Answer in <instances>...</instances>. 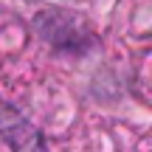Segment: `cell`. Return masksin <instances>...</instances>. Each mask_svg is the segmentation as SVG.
Instances as JSON below:
<instances>
[{
    "label": "cell",
    "mask_w": 152,
    "mask_h": 152,
    "mask_svg": "<svg viewBox=\"0 0 152 152\" xmlns=\"http://www.w3.org/2000/svg\"><path fill=\"white\" fill-rule=\"evenodd\" d=\"M0 138L9 144L11 152H48L42 132L3 99H0Z\"/></svg>",
    "instance_id": "1"
},
{
    "label": "cell",
    "mask_w": 152,
    "mask_h": 152,
    "mask_svg": "<svg viewBox=\"0 0 152 152\" xmlns=\"http://www.w3.org/2000/svg\"><path fill=\"white\" fill-rule=\"evenodd\" d=\"M54 28H45L48 39L54 45H71V42H82V34L76 31V20H62V14H56V20H51Z\"/></svg>",
    "instance_id": "2"
}]
</instances>
